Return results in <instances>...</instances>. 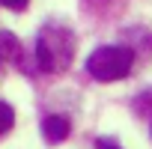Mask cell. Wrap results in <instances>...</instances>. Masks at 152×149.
I'll list each match as a JSON object with an SVG mask.
<instances>
[{
  "label": "cell",
  "mask_w": 152,
  "mask_h": 149,
  "mask_svg": "<svg viewBox=\"0 0 152 149\" xmlns=\"http://www.w3.org/2000/svg\"><path fill=\"white\" fill-rule=\"evenodd\" d=\"M75 51H78V39L66 24H45L36 36V66L45 74H60L72 66Z\"/></svg>",
  "instance_id": "1"
},
{
  "label": "cell",
  "mask_w": 152,
  "mask_h": 149,
  "mask_svg": "<svg viewBox=\"0 0 152 149\" xmlns=\"http://www.w3.org/2000/svg\"><path fill=\"white\" fill-rule=\"evenodd\" d=\"M131 66H134V51L122 45H102L87 57V74L99 84H113L128 78Z\"/></svg>",
  "instance_id": "2"
},
{
  "label": "cell",
  "mask_w": 152,
  "mask_h": 149,
  "mask_svg": "<svg viewBox=\"0 0 152 149\" xmlns=\"http://www.w3.org/2000/svg\"><path fill=\"white\" fill-rule=\"evenodd\" d=\"M69 134H72V122H69V116H60V113L45 116V122H42V137H45V143L57 146V143H63Z\"/></svg>",
  "instance_id": "3"
},
{
  "label": "cell",
  "mask_w": 152,
  "mask_h": 149,
  "mask_svg": "<svg viewBox=\"0 0 152 149\" xmlns=\"http://www.w3.org/2000/svg\"><path fill=\"white\" fill-rule=\"evenodd\" d=\"M0 57L12 60L18 69H27V66H24V54H21V42H18L9 30H3V33H0Z\"/></svg>",
  "instance_id": "4"
},
{
  "label": "cell",
  "mask_w": 152,
  "mask_h": 149,
  "mask_svg": "<svg viewBox=\"0 0 152 149\" xmlns=\"http://www.w3.org/2000/svg\"><path fill=\"white\" fill-rule=\"evenodd\" d=\"M12 125H15V110H12V104L0 102V137H6V134L12 131Z\"/></svg>",
  "instance_id": "5"
},
{
  "label": "cell",
  "mask_w": 152,
  "mask_h": 149,
  "mask_svg": "<svg viewBox=\"0 0 152 149\" xmlns=\"http://www.w3.org/2000/svg\"><path fill=\"white\" fill-rule=\"evenodd\" d=\"M6 9H12V12H24L27 6H30V0H0Z\"/></svg>",
  "instance_id": "6"
},
{
  "label": "cell",
  "mask_w": 152,
  "mask_h": 149,
  "mask_svg": "<svg viewBox=\"0 0 152 149\" xmlns=\"http://www.w3.org/2000/svg\"><path fill=\"white\" fill-rule=\"evenodd\" d=\"M99 149H122V146H116V143H110V140H99Z\"/></svg>",
  "instance_id": "7"
},
{
  "label": "cell",
  "mask_w": 152,
  "mask_h": 149,
  "mask_svg": "<svg viewBox=\"0 0 152 149\" xmlns=\"http://www.w3.org/2000/svg\"><path fill=\"white\" fill-rule=\"evenodd\" d=\"M0 60H3V57H0Z\"/></svg>",
  "instance_id": "8"
}]
</instances>
